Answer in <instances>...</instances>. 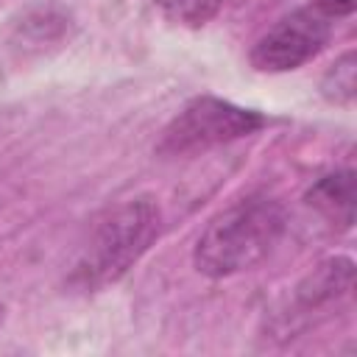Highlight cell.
Returning <instances> with one entry per match:
<instances>
[{
	"instance_id": "3957f363",
	"label": "cell",
	"mask_w": 357,
	"mask_h": 357,
	"mask_svg": "<svg viewBox=\"0 0 357 357\" xmlns=\"http://www.w3.org/2000/svg\"><path fill=\"white\" fill-rule=\"evenodd\" d=\"M265 114L237 106L231 100L201 95L192 98L162 131L156 142L159 156H195L231 139L248 137L265 126Z\"/></svg>"
},
{
	"instance_id": "30bf717a",
	"label": "cell",
	"mask_w": 357,
	"mask_h": 357,
	"mask_svg": "<svg viewBox=\"0 0 357 357\" xmlns=\"http://www.w3.org/2000/svg\"><path fill=\"white\" fill-rule=\"evenodd\" d=\"M3 321H6V304L0 301V326H3Z\"/></svg>"
},
{
	"instance_id": "9c48e42d",
	"label": "cell",
	"mask_w": 357,
	"mask_h": 357,
	"mask_svg": "<svg viewBox=\"0 0 357 357\" xmlns=\"http://www.w3.org/2000/svg\"><path fill=\"white\" fill-rule=\"evenodd\" d=\"M315 6H318L324 14H329L332 20H335V17H349V14L354 11V0H315Z\"/></svg>"
},
{
	"instance_id": "5b68a950",
	"label": "cell",
	"mask_w": 357,
	"mask_h": 357,
	"mask_svg": "<svg viewBox=\"0 0 357 357\" xmlns=\"http://www.w3.org/2000/svg\"><path fill=\"white\" fill-rule=\"evenodd\" d=\"M354 282V262L349 257H329L315 265L296 287V307L301 312H312L343 298Z\"/></svg>"
},
{
	"instance_id": "7a4b0ae2",
	"label": "cell",
	"mask_w": 357,
	"mask_h": 357,
	"mask_svg": "<svg viewBox=\"0 0 357 357\" xmlns=\"http://www.w3.org/2000/svg\"><path fill=\"white\" fill-rule=\"evenodd\" d=\"M159 231L162 215L151 195H137L112 206L103 218H98L78 259L73 262L67 276L70 287L95 293L117 282L142 259V254L156 243Z\"/></svg>"
},
{
	"instance_id": "8992f818",
	"label": "cell",
	"mask_w": 357,
	"mask_h": 357,
	"mask_svg": "<svg viewBox=\"0 0 357 357\" xmlns=\"http://www.w3.org/2000/svg\"><path fill=\"white\" fill-rule=\"evenodd\" d=\"M304 201L324 220H329L337 231L351 229V223H354V173L346 167V170L321 176L307 190Z\"/></svg>"
},
{
	"instance_id": "6da1fadb",
	"label": "cell",
	"mask_w": 357,
	"mask_h": 357,
	"mask_svg": "<svg viewBox=\"0 0 357 357\" xmlns=\"http://www.w3.org/2000/svg\"><path fill=\"white\" fill-rule=\"evenodd\" d=\"M284 206L268 195H248L218 212L201 231L192 262L209 279H226L259 265L282 240Z\"/></svg>"
},
{
	"instance_id": "52a82bcc",
	"label": "cell",
	"mask_w": 357,
	"mask_h": 357,
	"mask_svg": "<svg viewBox=\"0 0 357 357\" xmlns=\"http://www.w3.org/2000/svg\"><path fill=\"white\" fill-rule=\"evenodd\" d=\"M321 92L329 103H337V106H349L354 100V92H357V59H354V50H346L324 75L321 81Z\"/></svg>"
},
{
	"instance_id": "ba28073f",
	"label": "cell",
	"mask_w": 357,
	"mask_h": 357,
	"mask_svg": "<svg viewBox=\"0 0 357 357\" xmlns=\"http://www.w3.org/2000/svg\"><path fill=\"white\" fill-rule=\"evenodd\" d=\"M220 6H223V0H159L165 20L184 25V28L206 25L220 11Z\"/></svg>"
},
{
	"instance_id": "277c9868",
	"label": "cell",
	"mask_w": 357,
	"mask_h": 357,
	"mask_svg": "<svg viewBox=\"0 0 357 357\" xmlns=\"http://www.w3.org/2000/svg\"><path fill=\"white\" fill-rule=\"evenodd\" d=\"M332 39V17L315 3L282 17L251 47V67L259 73H287L315 59Z\"/></svg>"
}]
</instances>
